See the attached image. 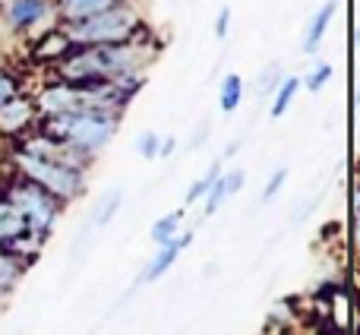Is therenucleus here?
<instances>
[{
    "label": "nucleus",
    "mask_w": 360,
    "mask_h": 335,
    "mask_svg": "<svg viewBox=\"0 0 360 335\" xmlns=\"http://www.w3.org/2000/svg\"><path fill=\"white\" fill-rule=\"evenodd\" d=\"M228 23H231V10H228V6H221V13H218V23H215V35L218 38L228 35Z\"/></svg>",
    "instance_id": "22"
},
{
    "label": "nucleus",
    "mask_w": 360,
    "mask_h": 335,
    "mask_svg": "<svg viewBox=\"0 0 360 335\" xmlns=\"http://www.w3.org/2000/svg\"><path fill=\"white\" fill-rule=\"evenodd\" d=\"M6 203L16 206V212L25 218V228L38 237H48L51 228L57 222V199L51 193H44L41 187H35L32 180H22V184L10 187V196Z\"/></svg>",
    "instance_id": "4"
},
{
    "label": "nucleus",
    "mask_w": 360,
    "mask_h": 335,
    "mask_svg": "<svg viewBox=\"0 0 360 335\" xmlns=\"http://www.w3.org/2000/svg\"><path fill=\"white\" fill-rule=\"evenodd\" d=\"M25 124H32V105L22 99H10L0 105V130L4 133H16Z\"/></svg>",
    "instance_id": "7"
},
{
    "label": "nucleus",
    "mask_w": 360,
    "mask_h": 335,
    "mask_svg": "<svg viewBox=\"0 0 360 335\" xmlns=\"http://www.w3.org/2000/svg\"><path fill=\"white\" fill-rule=\"evenodd\" d=\"M10 99H16V86H13L10 76L0 73V105H4V101H10Z\"/></svg>",
    "instance_id": "21"
},
{
    "label": "nucleus",
    "mask_w": 360,
    "mask_h": 335,
    "mask_svg": "<svg viewBox=\"0 0 360 335\" xmlns=\"http://www.w3.org/2000/svg\"><path fill=\"white\" fill-rule=\"evenodd\" d=\"M237 149H240V143H228V149H224V158H231Z\"/></svg>",
    "instance_id": "24"
},
{
    "label": "nucleus",
    "mask_w": 360,
    "mask_h": 335,
    "mask_svg": "<svg viewBox=\"0 0 360 335\" xmlns=\"http://www.w3.org/2000/svg\"><path fill=\"white\" fill-rule=\"evenodd\" d=\"M193 244V231H186V234H177L174 241H168V244H162L158 247V253L149 260V266L143 269V275H139V285H152V282H158L165 272H168L171 266L177 263V256L184 253L186 247Z\"/></svg>",
    "instance_id": "5"
},
{
    "label": "nucleus",
    "mask_w": 360,
    "mask_h": 335,
    "mask_svg": "<svg viewBox=\"0 0 360 335\" xmlns=\"http://www.w3.org/2000/svg\"><path fill=\"white\" fill-rule=\"evenodd\" d=\"M228 196H231V193H228V184H224V174H218V180L209 187V193L202 196V212H205V215H215Z\"/></svg>",
    "instance_id": "15"
},
{
    "label": "nucleus",
    "mask_w": 360,
    "mask_h": 335,
    "mask_svg": "<svg viewBox=\"0 0 360 335\" xmlns=\"http://www.w3.org/2000/svg\"><path fill=\"white\" fill-rule=\"evenodd\" d=\"M332 16H335V0H332V4H326V6H319L316 16L310 19L307 35H304V51H307V54H313V51L319 48V42H323V35H326V29H329Z\"/></svg>",
    "instance_id": "8"
},
{
    "label": "nucleus",
    "mask_w": 360,
    "mask_h": 335,
    "mask_svg": "<svg viewBox=\"0 0 360 335\" xmlns=\"http://www.w3.org/2000/svg\"><path fill=\"white\" fill-rule=\"evenodd\" d=\"M63 4H67L70 16L82 19V16H92V13L108 10V6H111V0H63Z\"/></svg>",
    "instance_id": "16"
},
{
    "label": "nucleus",
    "mask_w": 360,
    "mask_h": 335,
    "mask_svg": "<svg viewBox=\"0 0 360 335\" xmlns=\"http://www.w3.org/2000/svg\"><path fill=\"white\" fill-rule=\"evenodd\" d=\"M136 29V13L124 6H108L101 13L82 16L70 25V38L86 44H117Z\"/></svg>",
    "instance_id": "3"
},
{
    "label": "nucleus",
    "mask_w": 360,
    "mask_h": 335,
    "mask_svg": "<svg viewBox=\"0 0 360 335\" xmlns=\"http://www.w3.org/2000/svg\"><path fill=\"white\" fill-rule=\"evenodd\" d=\"M158 146H162V143H158V133L155 130H146L143 137L136 139V149H139V156H143V158H155L158 156Z\"/></svg>",
    "instance_id": "18"
},
{
    "label": "nucleus",
    "mask_w": 360,
    "mask_h": 335,
    "mask_svg": "<svg viewBox=\"0 0 360 335\" xmlns=\"http://www.w3.org/2000/svg\"><path fill=\"white\" fill-rule=\"evenodd\" d=\"M44 137L57 139V143L76 146L86 156H95L98 149H105L114 137V118L101 111H67L54 114L48 124Z\"/></svg>",
    "instance_id": "1"
},
{
    "label": "nucleus",
    "mask_w": 360,
    "mask_h": 335,
    "mask_svg": "<svg viewBox=\"0 0 360 335\" xmlns=\"http://www.w3.org/2000/svg\"><path fill=\"white\" fill-rule=\"evenodd\" d=\"M332 73H335V70H332L329 63H319V67L313 70L310 76H307V89H310V92H319V89H323L326 82L332 80Z\"/></svg>",
    "instance_id": "19"
},
{
    "label": "nucleus",
    "mask_w": 360,
    "mask_h": 335,
    "mask_svg": "<svg viewBox=\"0 0 360 335\" xmlns=\"http://www.w3.org/2000/svg\"><path fill=\"white\" fill-rule=\"evenodd\" d=\"M25 218L16 212V206L6 203V199H0V247L10 241H16L19 234H25Z\"/></svg>",
    "instance_id": "9"
},
{
    "label": "nucleus",
    "mask_w": 360,
    "mask_h": 335,
    "mask_svg": "<svg viewBox=\"0 0 360 335\" xmlns=\"http://www.w3.org/2000/svg\"><path fill=\"white\" fill-rule=\"evenodd\" d=\"M38 105H41V111H48L51 118H54V114H67V111H79V89H70V86L48 89V92H41Z\"/></svg>",
    "instance_id": "6"
},
{
    "label": "nucleus",
    "mask_w": 360,
    "mask_h": 335,
    "mask_svg": "<svg viewBox=\"0 0 360 335\" xmlns=\"http://www.w3.org/2000/svg\"><path fill=\"white\" fill-rule=\"evenodd\" d=\"M180 222H184V209L171 212V215H162L155 225H152V241H155L158 247H162V244H168V241H174Z\"/></svg>",
    "instance_id": "12"
},
{
    "label": "nucleus",
    "mask_w": 360,
    "mask_h": 335,
    "mask_svg": "<svg viewBox=\"0 0 360 335\" xmlns=\"http://www.w3.org/2000/svg\"><path fill=\"white\" fill-rule=\"evenodd\" d=\"M44 16V0H13L10 4V23L16 29H29Z\"/></svg>",
    "instance_id": "10"
},
{
    "label": "nucleus",
    "mask_w": 360,
    "mask_h": 335,
    "mask_svg": "<svg viewBox=\"0 0 360 335\" xmlns=\"http://www.w3.org/2000/svg\"><path fill=\"white\" fill-rule=\"evenodd\" d=\"M117 209H120V190H114L111 196L101 203V209H98V215H95V225L98 228H105V225H111V218L117 215Z\"/></svg>",
    "instance_id": "17"
},
{
    "label": "nucleus",
    "mask_w": 360,
    "mask_h": 335,
    "mask_svg": "<svg viewBox=\"0 0 360 335\" xmlns=\"http://www.w3.org/2000/svg\"><path fill=\"white\" fill-rule=\"evenodd\" d=\"M174 149H177V139L168 137V139H162V146H158V156L168 158V156H174Z\"/></svg>",
    "instance_id": "23"
},
{
    "label": "nucleus",
    "mask_w": 360,
    "mask_h": 335,
    "mask_svg": "<svg viewBox=\"0 0 360 335\" xmlns=\"http://www.w3.org/2000/svg\"><path fill=\"white\" fill-rule=\"evenodd\" d=\"M285 180H288V168H275L272 177H269V184H266V190H262V203L275 199V193H278L281 187H285Z\"/></svg>",
    "instance_id": "20"
},
{
    "label": "nucleus",
    "mask_w": 360,
    "mask_h": 335,
    "mask_svg": "<svg viewBox=\"0 0 360 335\" xmlns=\"http://www.w3.org/2000/svg\"><path fill=\"white\" fill-rule=\"evenodd\" d=\"M16 165H19V171L25 174V180H32V184L41 187L44 193H51L57 203H70V199H76L82 193V187H86V180H82V171H76V168H67V165H60V162L32 158V156H25V152H19Z\"/></svg>",
    "instance_id": "2"
},
{
    "label": "nucleus",
    "mask_w": 360,
    "mask_h": 335,
    "mask_svg": "<svg viewBox=\"0 0 360 335\" xmlns=\"http://www.w3.org/2000/svg\"><path fill=\"white\" fill-rule=\"evenodd\" d=\"M240 95H243V80L237 73H228L221 82V111L231 114L237 105H240Z\"/></svg>",
    "instance_id": "13"
},
{
    "label": "nucleus",
    "mask_w": 360,
    "mask_h": 335,
    "mask_svg": "<svg viewBox=\"0 0 360 335\" xmlns=\"http://www.w3.org/2000/svg\"><path fill=\"white\" fill-rule=\"evenodd\" d=\"M297 89H300V80L297 76H285L281 80V86H278V92H275V101H272V118H285V111L291 108V101H294V95H297Z\"/></svg>",
    "instance_id": "11"
},
{
    "label": "nucleus",
    "mask_w": 360,
    "mask_h": 335,
    "mask_svg": "<svg viewBox=\"0 0 360 335\" xmlns=\"http://www.w3.org/2000/svg\"><path fill=\"white\" fill-rule=\"evenodd\" d=\"M218 174H221V165L215 162V165L209 168V171L202 174V177L196 180V184L190 187V190H186V199H184V206H193V203H199V199H202L205 193H209V187H212V184H215V180H218Z\"/></svg>",
    "instance_id": "14"
}]
</instances>
